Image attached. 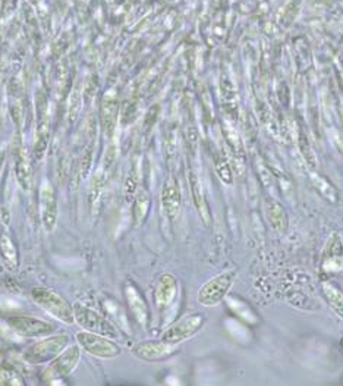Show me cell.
Listing matches in <instances>:
<instances>
[{"label":"cell","instance_id":"28","mask_svg":"<svg viewBox=\"0 0 343 386\" xmlns=\"http://www.w3.org/2000/svg\"><path fill=\"white\" fill-rule=\"evenodd\" d=\"M342 345H343V339H342Z\"/></svg>","mask_w":343,"mask_h":386},{"label":"cell","instance_id":"2","mask_svg":"<svg viewBox=\"0 0 343 386\" xmlns=\"http://www.w3.org/2000/svg\"><path fill=\"white\" fill-rule=\"evenodd\" d=\"M236 280L235 271H226L209 279L198 291V302L206 307H213L223 301Z\"/></svg>","mask_w":343,"mask_h":386},{"label":"cell","instance_id":"1","mask_svg":"<svg viewBox=\"0 0 343 386\" xmlns=\"http://www.w3.org/2000/svg\"><path fill=\"white\" fill-rule=\"evenodd\" d=\"M31 297L35 304H38L40 307L46 310L54 319L66 324H72L75 322L74 306H71L69 301L56 291L45 287H37L31 291Z\"/></svg>","mask_w":343,"mask_h":386},{"label":"cell","instance_id":"12","mask_svg":"<svg viewBox=\"0 0 343 386\" xmlns=\"http://www.w3.org/2000/svg\"><path fill=\"white\" fill-rule=\"evenodd\" d=\"M154 304L158 310L170 307L178 295V280L170 273L160 275L154 287Z\"/></svg>","mask_w":343,"mask_h":386},{"label":"cell","instance_id":"14","mask_svg":"<svg viewBox=\"0 0 343 386\" xmlns=\"http://www.w3.org/2000/svg\"><path fill=\"white\" fill-rule=\"evenodd\" d=\"M190 187H191L192 200H194L195 209H197V212L199 215V219L203 220V223H204L206 227H210L211 222H213L211 210H210V206H209V203H207L203 186H201L199 179L194 174H190Z\"/></svg>","mask_w":343,"mask_h":386},{"label":"cell","instance_id":"15","mask_svg":"<svg viewBox=\"0 0 343 386\" xmlns=\"http://www.w3.org/2000/svg\"><path fill=\"white\" fill-rule=\"evenodd\" d=\"M322 269L330 273H337L343 269V246L337 235L327 244L325 257H322Z\"/></svg>","mask_w":343,"mask_h":386},{"label":"cell","instance_id":"24","mask_svg":"<svg viewBox=\"0 0 343 386\" xmlns=\"http://www.w3.org/2000/svg\"><path fill=\"white\" fill-rule=\"evenodd\" d=\"M91 164H93V149L87 147L79 160V178L81 179H86L88 176V174L91 171Z\"/></svg>","mask_w":343,"mask_h":386},{"label":"cell","instance_id":"5","mask_svg":"<svg viewBox=\"0 0 343 386\" xmlns=\"http://www.w3.org/2000/svg\"><path fill=\"white\" fill-rule=\"evenodd\" d=\"M76 344L86 353L98 358H113L122 353V348L107 336L88 331H81L76 334Z\"/></svg>","mask_w":343,"mask_h":386},{"label":"cell","instance_id":"10","mask_svg":"<svg viewBox=\"0 0 343 386\" xmlns=\"http://www.w3.org/2000/svg\"><path fill=\"white\" fill-rule=\"evenodd\" d=\"M40 215H42L43 227L52 231L57 222V197L49 182H43L40 188Z\"/></svg>","mask_w":343,"mask_h":386},{"label":"cell","instance_id":"11","mask_svg":"<svg viewBox=\"0 0 343 386\" xmlns=\"http://www.w3.org/2000/svg\"><path fill=\"white\" fill-rule=\"evenodd\" d=\"M124 293H125L127 304H128V309H129L132 317L136 320L139 327L147 328L149 322H150V310H149V306H147L143 294H141L139 290L131 282L127 283L125 288H124Z\"/></svg>","mask_w":343,"mask_h":386},{"label":"cell","instance_id":"25","mask_svg":"<svg viewBox=\"0 0 343 386\" xmlns=\"http://www.w3.org/2000/svg\"><path fill=\"white\" fill-rule=\"evenodd\" d=\"M299 149H301L302 153H304V157L307 159L308 164L314 168V165H315V156H314V152H313V149L310 146L308 137L304 132H302V131L299 134Z\"/></svg>","mask_w":343,"mask_h":386},{"label":"cell","instance_id":"21","mask_svg":"<svg viewBox=\"0 0 343 386\" xmlns=\"http://www.w3.org/2000/svg\"><path fill=\"white\" fill-rule=\"evenodd\" d=\"M266 217L270 222V225L279 231L285 229L286 227V215L277 203L267 200L266 201Z\"/></svg>","mask_w":343,"mask_h":386},{"label":"cell","instance_id":"6","mask_svg":"<svg viewBox=\"0 0 343 386\" xmlns=\"http://www.w3.org/2000/svg\"><path fill=\"white\" fill-rule=\"evenodd\" d=\"M206 323V316L203 313H192L188 316H184L182 319H179L161 334V339L169 342V344H180L191 336H194L197 332L201 331V328L204 327Z\"/></svg>","mask_w":343,"mask_h":386},{"label":"cell","instance_id":"7","mask_svg":"<svg viewBox=\"0 0 343 386\" xmlns=\"http://www.w3.org/2000/svg\"><path fill=\"white\" fill-rule=\"evenodd\" d=\"M6 323L13 332L25 338H45L56 329L52 322L30 316H11L6 319Z\"/></svg>","mask_w":343,"mask_h":386},{"label":"cell","instance_id":"9","mask_svg":"<svg viewBox=\"0 0 343 386\" xmlns=\"http://www.w3.org/2000/svg\"><path fill=\"white\" fill-rule=\"evenodd\" d=\"M178 351L175 344L166 341H144L138 342L132 347V354L144 361H161L172 357Z\"/></svg>","mask_w":343,"mask_h":386},{"label":"cell","instance_id":"22","mask_svg":"<svg viewBox=\"0 0 343 386\" xmlns=\"http://www.w3.org/2000/svg\"><path fill=\"white\" fill-rule=\"evenodd\" d=\"M313 182L314 186L318 188V191L321 193L322 197H326L329 201H336L337 200V194H336V190L332 187V184H329V182L321 178V176H317V175H313Z\"/></svg>","mask_w":343,"mask_h":386},{"label":"cell","instance_id":"17","mask_svg":"<svg viewBox=\"0 0 343 386\" xmlns=\"http://www.w3.org/2000/svg\"><path fill=\"white\" fill-rule=\"evenodd\" d=\"M117 109H119L117 98H116L113 94H109V93H107V94L103 97V101H102V112H100V115H102V125H103V130H105V132H106L109 137L115 132V128H116Z\"/></svg>","mask_w":343,"mask_h":386},{"label":"cell","instance_id":"20","mask_svg":"<svg viewBox=\"0 0 343 386\" xmlns=\"http://www.w3.org/2000/svg\"><path fill=\"white\" fill-rule=\"evenodd\" d=\"M15 174L16 179L19 182V186L23 187V190L28 191L31 187V164L30 159L25 153V150H19V154L16 157V166H15Z\"/></svg>","mask_w":343,"mask_h":386},{"label":"cell","instance_id":"4","mask_svg":"<svg viewBox=\"0 0 343 386\" xmlns=\"http://www.w3.org/2000/svg\"><path fill=\"white\" fill-rule=\"evenodd\" d=\"M74 316H75V322L84 331L110 336V338H117V329L115 324L105 316L97 313L95 310L78 302L74 306Z\"/></svg>","mask_w":343,"mask_h":386},{"label":"cell","instance_id":"27","mask_svg":"<svg viewBox=\"0 0 343 386\" xmlns=\"http://www.w3.org/2000/svg\"><path fill=\"white\" fill-rule=\"evenodd\" d=\"M6 153H8V144L5 143V141H2V143H0V172H2L4 165H5Z\"/></svg>","mask_w":343,"mask_h":386},{"label":"cell","instance_id":"26","mask_svg":"<svg viewBox=\"0 0 343 386\" xmlns=\"http://www.w3.org/2000/svg\"><path fill=\"white\" fill-rule=\"evenodd\" d=\"M136 191H138V176H136V172L132 171V172L128 175L127 181H125V187H124L125 198L129 200V201L134 200Z\"/></svg>","mask_w":343,"mask_h":386},{"label":"cell","instance_id":"23","mask_svg":"<svg viewBox=\"0 0 343 386\" xmlns=\"http://www.w3.org/2000/svg\"><path fill=\"white\" fill-rule=\"evenodd\" d=\"M216 174L221 179V182H225V184H228V186H231L233 182L231 166L226 161V159H223V157H219L216 160Z\"/></svg>","mask_w":343,"mask_h":386},{"label":"cell","instance_id":"16","mask_svg":"<svg viewBox=\"0 0 343 386\" xmlns=\"http://www.w3.org/2000/svg\"><path fill=\"white\" fill-rule=\"evenodd\" d=\"M0 257L9 271L15 272L19 268V251L16 242L8 231L0 232Z\"/></svg>","mask_w":343,"mask_h":386},{"label":"cell","instance_id":"18","mask_svg":"<svg viewBox=\"0 0 343 386\" xmlns=\"http://www.w3.org/2000/svg\"><path fill=\"white\" fill-rule=\"evenodd\" d=\"M151 208V197L147 190H139L136 191L134 197V205H132V217L134 223L136 227L143 225L149 212Z\"/></svg>","mask_w":343,"mask_h":386},{"label":"cell","instance_id":"8","mask_svg":"<svg viewBox=\"0 0 343 386\" xmlns=\"http://www.w3.org/2000/svg\"><path fill=\"white\" fill-rule=\"evenodd\" d=\"M81 347L78 344L69 345L56 358L50 361V365L45 370V376L49 379H64L68 378L79 363Z\"/></svg>","mask_w":343,"mask_h":386},{"label":"cell","instance_id":"3","mask_svg":"<svg viewBox=\"0 0 343 386\" xmlns=\"http://www.w3.org/2000/svg\"><path fill=\"white\" fill-rule=\"evenodd\" d=\"M68 344L69 336L65 334L45 336V339L34 342L25 348L24 358L31 364L49 363L62 353L68 347Z\"/></svg>","mask_w":343,"mask_h":386},{"label":"cell","instance_id":"19","mask_svg":"<svg viewBox=\"0 0 343 386\" xmlns=\"http://www.w3.org/2000/svg\"><path fill=\"white\" fill-rule=\"evenodd\" d=\"M321 291L325 295L326 301L332 310L343 319V290L339 288L333 282H322L321 283Z\"/></svg>","mask_w":343,"mask_h":386},{"label":"cell","instance_id":"13","mask_svg":"<svg viewBox=\"0 0 343 386\" xmlns=\"http://www.w3.org/2000/svg\"><path fill=\"white\" fill-rule=\"evenodd\" d=\"M161 209L169 219H175L179 215L180 206H182V193L176 179H169L163 190H161Z\"/></svg>","mask_w":343,"mask_h":386}]
</instances>
